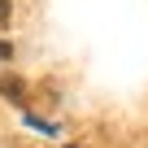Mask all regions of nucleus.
Instances as JSON below:
<instances>
[{
    "label": "nucleus",
    "instance_id": "3",
    "mask_svg": "<svg viewBox=\"0 0 148 148\" xmlns=\"http://www.w3.org/2000/svg\"><path fill=\"white\" fill-rule=\"evenodd\" d=\"M9 18V0H0V22H5Z\"/></svg>",
    "mask_w": 148,
    "mask_h": 148
},
{
    "label": "nucleus",
    "instance_id": "4",
    "mask_svg": "<svg viewBox=\"0 0 148 148\" xmlns=\"http://www.w3.org/2000/svg\"><path fill=\"white\" fill-rule=\"evenodd\" d=\"M74 148H79V144H74Z\"/></svg>",
    "mask_w": 148,
    "mask_h": 148
},
{
    "label": "nucleus",
    "instance_id": "2",
    "mask_svg": "<svg viewBox=\"0 0 148 148\" xmlns=\"http://www.w3.org/2000/svg\"><path fill=\"white\" fill-rule=\"evenodd\" d=\"M9 57H13V48H9L5 39H0V61H9Z\"/></svg>",
    "mask_w": 148,
    "mask_h": 148
},
{
    "label": "nucleus",
    "instance_id": "1",
    "mask_svg": "<svg viewBox=\"0 0 148 148\" xmlns=\"http://www.w3.org/2000/svg\"><path fill=\"white\" fill-rule=\"evenodd\" d=\"M0 92H5L13 105H22V100H26V83L18 79V74H0Z\"/></svg>",
    "mask_w": 148,
    "mask_h": 148
}]
</instances>
